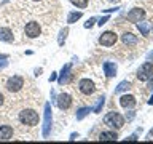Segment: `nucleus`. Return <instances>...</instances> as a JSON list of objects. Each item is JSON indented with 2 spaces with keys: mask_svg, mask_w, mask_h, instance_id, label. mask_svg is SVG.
I'll use <instances>...</instances> for the list:
<instances>
[{
  "mask_svg": "<svg viewBox=\"0 0 153 144\" xmlns=\"http://www.w3.org/2000/svg\"><path fill=\"white\" fill-rule=\"evenodd\" d=\"M19 122L22 125H29V127H33V125L38 123V114L33 109H24L19 112Z\"/></svg>",
  "mask_w": 153,
  "mask_h": 144,
  "instance_id": "f257e3e1",
  "label": "nucleus"
},
{
  "mask_svg": "<svg viewBox=\"0 0 153 144\" xmlns=\"http://www.w3.org/2000/svg\"><path fill=\"white\" fill-rule=\"evenodd\" d=\"M104 122H105V125H108V127L118 130V128H121L123 125H124V118L118 112H108L104 117Z\"/></svg>",
  "mask_w": 153,
  "mask_h": 144,
  "instance_id": "f03ea898",
  "label": "nucleus"
},
{
  "mask_svg": "<svg viewBox=\"0 0 153 144\" xmlns=\"http://www.w3.org/2000/svg\"><path fill=\"white\" fill-rule=\"evenodd\" d=\"M152 77H153V64L152 62H143L137 70V79L140 82H147Z\"/></svg>",
  "mask_w": 153,
  "mask_h": 144,
  "instance_id": "7ed1b4c3",
  "label": "nucleus"
},
{
  "mask_svg": "<svg viewBox=\"0 0 153 144\" xmlns=\"http://www.w3.org/2000/svg\"><path fill=\"white\" fill-rule=\"evenodd\" d=\"M22 86H24V79L19 75H13L11 79H8V82H7V90L11 91V93H18Z\"/></svg>",
  "mask_w": 153,
  "mask_h": 144,
  "instance_id": "20e7f679",
  "label": "nucleus"
},
{
  "mask_svg": "<svg viewBox=\"0 0 153 144\" xmlns=\"http://www.w3.org/2000/svg\"><path fill=\"white\" fill-rule=\"evenodd\" d=\"M51 122H53V117H51V104L46 103L45 104V123H43V138H48V134L51 131Z\"/></svg>",
  "mask_w": 153,
  "mask_h": 144,
  "instance_id": "39448f33",
  "label": "nucleus"
},
{
  "mask_svg": "<svg viewBox=\"0 0 153 144\" xmlns=\"http://www.w3.org/2000/svg\"><path fill=\"white\" fill-rule=\"evenodd\" d=\"M118 40V37H117V34L112 32V31H107V32H104L102 35L99 37V43L102 46H113L115 43H117Z\"/></svg>",
  "mask_w": 153,
  "mask_h": 144,
  "instance_id": "423d86ee",
  "label": "nucleus"
},
{
  "mask_svg": "<svg viewBox=\"0 0 153 144\" xmlns=\"http://www.w3.org/2000/svg\"><path fill=\"white\" fill-rule=\"evenodd\" d=\"M78 90H80L83 94H86V96L93 94V93H94V90H96L94 82H93V80H89V79H81V80L78 82Z\"/></svg>",
  "mask_w": 153,
  "mask_h": 144,
  "instance_id": "0eeeda50",
  "label": "nucleus"
},
{
  "mask_svg": "<svg viewBox=\"0 0 153 144\" xmlns=\"http://www.w3.org/2000/svg\"><path fill=\"white\" fill-rule=\"evenodd\" d=\"M40 32H42V29H40V24L35 22V21H32V22H29L27 26H26V35L29 38H35L40 35Z\"/></svg>",
  "mask_w": 153,
  "mask_h": 144,
  "instance_id": "6e6552de",
  "label": "nucleus"
},
{
  "mask_svg": "<svg viewBox=\"0 0 153 144\" xmlns=\"http://www.w3.org/2000/svg\"><path fill=\"white\" fill-rule=\"evenodd\" d=\"M56 103H57V107H59L61 110H65V109H69L70 106H72V96L62 93V94L57 96Z\"/></svg>",
  "mask_w": 153,
  "mask_h": 144,
  "instance_id": "1a4fd4ad",
  "label": "nucleus"
},
{
  "mask_svg": "<svg viewBox=\"0 0 153 144\" xmlns=\"http://www.w3.org/2000/svg\"><path fill=\"white\" fill-rule=\"evenodd\" d=\"M143 18H145V11L142 8H134L128 13V21H131V22H139Z\"/></svg>",
  "mask_w": 153,
  "mask_h": 144,
  "instance_id": "9d476101",
  "label": "nucleus"
},
{
  "mask_svg": "<svg viewBox=\"0 0 153 144\" xmlns=\"http://www.w3.org/2000/svg\"><path fill=\"white\" fill-rule=\"evenodd\" d=\"M120 104H121V107H124V109H132L134 106H136V98L131 94H124L120 98Z\"/></svg>",
  "mask_w": 153,
  "mask_h": 144,
  "instance_id": "9b49d317",
  "label": "nucleus"
},
{
  "mask_svg": "<svg viewBox=\"0 0 153 144\" xmlns=\"http://www.w3.org/2000/svg\"><path fill=\"white\" fill-rule=\"evenodd\" d=\"M69 80H70V64H65L62 67L57 82H59V85H64V83H69Z\"/></svg>",
  "mask_w": 153,
  "mask_h": 144,
  "instance_id": "f8f14e48",
  "label": "nucleus"
},
{
  "mask_svg": "<svg viewBox=\"0 0 153 144\" xmlns=\"http://www.w3.org/2000/svg\"><path fill=\"white\" fill-rule=\"evenodd\" d=\"M13 136V128L10 125H2L0 127V141H8Z\"/></svg>",
  "mask_w": 153,
  "mask_h": 144,
  "instance_id": "ddd939ff",
  "label": "nucleus"
},
{
  "mask_svg": "<svg viewBox=\"0 0 153 144\" xmlns=\"http://www.w3.org/2000/svg\"><path fill=\"white\" fill-rule=\"evenodd\" d=\"M121 40L124 45H128V46H134V45H137V37L134 35V34L131 32H126L124 35L121 37Z\"/></svg>",
  "mask_w": 153,
  "mask_h": 144,
  "instance_id": "4468645a",
  "label": "nucleus"
},
{
  "mask_svg": "<svg viewBox=\"0 0 153 144\" xmlns=\"http://www.w3.org/2000/svg\"><path fill=\"white\" fill-rule=\"evenodd\" d=\"M104 72L107 77L117 75V64L115 62H104Z\"/></svg>",
  "mask_w": 153,
  "mask_h": 144,
  "instance_id": "2eb2a0df",
  "label": "nucleus"
},
{
  "mask_svg": "<svg viewBox=\"0 0 153 144\" xmlns=\"http://www.w3.org/2000/svg\"><path fill=\"white\" fill-rule=\"evenodd\" d=\"M0 40L2 42H13V32L8 27L0 29Z\"/></svg>",
  "mask_w": 153,
  "mask_h": 144,
  "instance_id": "dca6fc26",
  "label": "nucleus"
},
{
  "mask_svg": "<svg viewBox=\"0 0 153 144\" xmlns=\"http://www.w3.org/2000/svg\"><path fill=\"white\" fill-rule=\"evenodd\" d=\"M118 134L115 131H104L99 134V141H117Z\"/></svg>",
  "mask_w": 153,
  "mask_h": 144,
  "instance_id": "f3484780",
  "label": "nucleus"
},
{
  "mask_svg": "<svg viewBox=\"0 0 153 144\" xmlns=\"http://www.w3.org/2000/svg\"><path fill=\"white\" fill-rule=\"evenodd\" d=\"M104 104H105V96H100V98H97V103H96V106H94V114H99L100 110H102V107H104Z\"/></svg>",
  "mask_w": 153,
  "mask_h": 144,
  "instance_id": "a211bd4d",
  "label": "nucleus"
},
{
  "mask_svg": "<svg viewBox=\"0 0 153 144\" xmlns=\"http://www.w3.org/2000/svg\"><path fill=\"white\" fill-rule=\"evenodd\" d=\"M81 18V11H72L69 14V18H67V22L69 24H74L75 21H78V19Z\"/></svg>",
  "mask_w": 153,
  "mask_h": 144,
  "instance_id": "6ab92c4d",
  "label": "nucleus"
},
{
  "mask_svg": "<svg viewBox=\"0 0 153 144\" xmlns=\"http://www.w3.org/2000/svg\"><path fill=\"white\" fill-rule=\"evenodd\" d=\"M131 88V83H129V82H121V83H120L117 88H115V93H121V91H124V90H129Z\"/></svg>",
  "mask_w": 153,
  "mask_h": 144,
  "instance_id": "aec40b11",
  "label": "nucleus"
},
{
  "mask_svg": "<svg viewBox=\"0 0 153 144\" xmlns=\"http://www.w3.org/2000/svg\"><path fill=\"white\" fill-rule=\"evenodd\" d=\"M89 112H91V109H89V107H81V109H78V112H76V120L85 118Z\"/></svg>",
  "mask_w": 153,
  "mask_h": 144,
  "instance_id": "412c9836",
  "label": "nucleus"
},
{
  "mask_svg": "<svg viewBox=\"0 0 153 144\" xmlns=\"http://www.w3.org/2000/svg\"><path fill=\"white\" fill-rule=\"evenodd\" d=\"M137 27H139V31H140V34H142V35H148V31H150V26H148L147 22H140V21H139Z\"/></svg>",
  "mask_w": 153,
  "mask_h": 144,
  "instance_id": "4be33fe9",
  "label": "nucleus"
},
{
  "mask_svg": "<svg viewBox=\"0 0 153 144\" xmlns=\"http://www.w3.org/2000/svg\"><path fill=\"white\" fill-rule=\"evenodd\" d=\"M67 34H69V29H62V31L59 32V38H57V43H59V45H64V42L67 38Z\"/></svg>",
  "mask_w": 153,
  "mask_h": 144,
  "instance_id": "5701e85b",
  "label": "nucleus"
},
{
  "mask_svg": "<svg viewBox=\"0 0 153 144\" xmlns=\"http://www.w3.org/2000/svg\"><path fill=\"white\" fill-rule=\"evenodd\" d=\"M72 5H75L76 8H86L88 7V0H70Z\"/></svg>",
  "mask_w": 153,
  "mask_h": 144,
  "instance_id": "b1692460",
  "label": "nucleus"
},
{
  "mask_svg": "<svg viewBox=\"0 0 153 144\" xmlns=\"http://www.w3.org/2000/svg\"><path fill=\"white\" fill-rule=\"evenodd\" d=\"M94 22H96V18H91V19H88V21L85 22V27H86V29L93 27V26H94Z\"/></svg>",
  "mask_w": 153,
  "mask_h": 144,
  "instance_id": "393cba45",
  "label": "nucleus"
},
{
  "mask_svg": "<svg viewBox=\"0 0 153 144\" xmlns=\"http://www.w3.org/2000/svg\"><path fill=\"white\" fill-rule=\"evenodd\" d=\"M107 21H108V16H104V18H100V19H99V22H97V24H99L100 27H102V26H104V24L107 22Z\"/></svg>",
  "mask_w": 153,
  "mask_h": 144,
  "instance_id": "a878e982",
  "label": "nucleus"
},
{
  "mask_svg": "<svg viewBox=\"0 0 153 144\" xmlns=\"http://www.w3.org/2000/svg\"><path fill=\"white\" fill-rule=\"evenodd\" d=\"M126 118H128V120H132V118H134V112H132V110H129V112L126 114Z\"/></svg>",
  "mask_w": 153,
  "mask_h": 144,
  "instance_id": "bb28decb",
  "label": "nucleus"
},
{
  "mask_svg": "<svg viewBox=\"0 0 153 144\" xmlns=\"http://www.w3.org/2000/svg\"><path fill=\"white\" fill-rule=\"evenodd\" d=\"M57 79V75H56V72H53V74H51V77H50V82H54Z\"/></svg>",
  "mask_w": 153,
  "mask_h": 144,
  "instance_id": "cd10ccee",
  "label": "nucleus"
},
{
  "mask_svg": "<svg viewBox=\"0 0 153 144\" xmlns=\"http://www.w3.org/2000/svg\"><path fill=\"white\" fill-rule=\"evenodd\" d=\"M7 64H8L7 61H2V62H0V69H3V67H7Z\"/></svg>",
  "mask_w": 153,
  "mask_h": 144,
  "instance_id": "c85d7f7f",
  "label": "nucleus"
},
{
  "mask_svg": "<svg viewBox=\"0 0 153 144\" xmlns=\"http://www.w3.org/2000/svg\"><path fill=\"white\" fill-rule=\"evenodd\" d=\"M147 58H148V61H152V59H153V51H150V53H148V55H147Z\"/></svg>",
  "mask_w": 153,
  "mask_h": 144,
  "instance_id": "c756f323",
  "label": "nucleus"
},
{
  "mask_svg": "<svg viewBox=\"0 0 153 144\" xmlns=\"http://www.w3.org/2000/svg\"><path fill=\"white\" fill-rule=\"evenodd\" d=\"M128 139H129V141H136V139H137V138H136V134H132V136H129Z\"/></svg>",
  "mask_w": 153,
  "mask_h": 144,
  "instance_id": "7c9ffc66",
  "label": "nucleus"
},
{
  "mask_svg": "<svg viewBox=\"0 0 153 144\" xmlns=\"http://www.w3.org/2000/svg\"><path fill=\"white\" fill-rule=\"evenodd\" d=\"M148 104H150V106H153V94L150 96V99H148Z\"/></svg>",
  "mask_w": 153,
  "mask_h": 144,
  "instance_id": "2f4dec72",
  "label": "nucleus"
},
{
  "mask_svg": "<svg viewBox=\"0 0 153 144\" xmlns=\"http://www.w3.org/2000/svg\"><path fill=\"white\" fill-rule=\"evenodd\" d=\"M3 99H5V98H3V94H2V93H0V106H2V104H3Z\"/></svg>",
  "mask_w": 153,
  "mask_h": 144,
  "instance_id": "473e14b6",
  "label": "nucleus"
},
{
  "mask_svg": "<svg viewBox=\"0 0 153 144\" xmlns=\"http://www.w3.org/2000/svg\"><path fill=\"white\" fill-rule=\"evenodd\" d=\"M148 139H153V130H152L150 133H148Z\"/></svg>",
  "mask_w": 153,
  "mask_h": 144,
  "instance_id": "72a5a7b5",
  "label": "nucleus"
},
{
  "mask_svg": "<svg viewBox=\"0 0 153 144\" xmlns=\"http://www.w3.org/2000/svg\"><path fill=\"white\" fill-rule=\"evenodd\" d=\"M148 86H150V88H152V90H153V79H152V80H150V83H148Z\"/></svg>",
  "mask_w": 153,
  "mask_h": 144,
  "instance_id": "f704fd0d",
  "label": "nucleus"
},
{
  "mask_svg": "<svg viewBox=\"0 0 153 144\" xmlns=\"http://www.w3.org/2000/svg\"><path fill=\"white\" fill-rule=\"evenodd\" d=\"M32 2H40V0H32Z\"/></svg>",
  "mask_w": 153,
  "mask_h": 144,
  "instance_id": "c9c22d12",
  "label": "nucleus"
}]
</instances>
